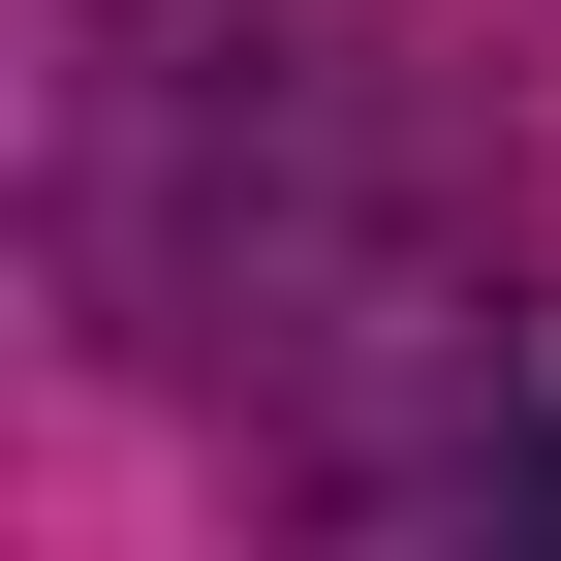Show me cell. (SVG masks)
Returning a JSON list of instances; mask_svg holds the SVG:
<instances>
[]
</instances>
